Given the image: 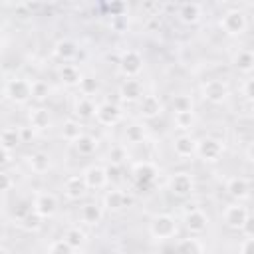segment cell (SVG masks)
Masks as SVG:
<instances>
[{
	"instance_id": "6da1fadb",
	"label": "cell",
	"mask_w": 254,
	"mask_h": 254,
	"mask_svg": "<svg viewBox=\"0 0 254 254\" xmlns=\"http://www.w3.org/2000/svg\"><path fill=\"white\" fill-rule=\"evenodd\" d=\"M4 95L12 103H26L28 99L34 97V81H28L24 77H12L4 85Z\"/></svg>"
},
{
	"instance_id": "7a4b0ae2",
	"label": "cell",
	"mask_w": 254,
	"mask_h": 254,
	"mask_svg": "<svg viewBox=\"0 0 254 254\" xmlns=\"http://www.w3.org/2000/svg\"><path fill=\"white\" fill-rule=\"evenodd\" d=\"M149 232L157 240H169L177 234V222L171 214H157L149 224Z\"/></svg>"
},
{
	"instance_id": "3957f363",
	"label": "cell",
	"mask_w": 254,
	"mask_h": 254,
	"mask_svg": "<svg viewBox=\"0 0 254 254\" xmlns=\"http://www.w3.org/2000/svg\"><path fill=\"white\" fill-rule=\"evenodd\" d=\"M246 26H248V20H246L244 12H240V10H228L222 16V20H220V28L228 36H240V34H244Z\"/></svg>"
},
{
	"instance_id": "277c9868",
	"label": "cell",
	"mask_w": 254,
	"mask_h": 254,
	"mask_svg": "<svg viewBox=\"0 0 254 254\" xmlns=\"http://www.w3.org/2000/svg\"><path fill=\"white\" fill-rule=\"evenodd\" d=\"M119 69L125 77H135L143 69V56L137 50H125L119 56Z\"/></svg>"
},
{
	"instance_id": "5b68a950",
	"label": "cell",
	"mask_w": 254,
	"mask_h": 254,
	"mask_svg": "<svg viewBox=\"0 0 254 254\" xmlns=\"http://www.w3.org/2000/svg\"><path fill=\"white\" fill-rule=\"evenodd\" d=\"M222 151H224V147H222V143H220L218 139H214V137H204V139L198 141L196 155H198L202 161H206V163H214V161L220 159Z\"/></svg>"
},
{
	"instance_id": "8992f818",
	"label": "cell",
	"mask_w": 254,
	"mask_h": 254,
	"mask_svg": "<svg viewBox=\"0 0 254 254\" xmlns=\"http://www.w3.org/2000/svg\"><path fill=\"white\" fill-rule=\"evenodd\" d=\"M248 218H250V214H248L246 206H242L240 202L230 204V206H226V210H224V224H226L228 228H232V230H242L244 224L248 222Z\"/></svg>"
},
{
	"instance_id": "52a82bcc",
	"label": "cell",
	"mask_w": 254,
	"mask_h": 254,
	"mask_svg": "<svg viewBox=\"0 0 254 254\" xmlns=\"http://www.w3.org/2000/svg\"><path fill=\"white\" fill-rule=\"evenodd\" d=\"M228 95V85L220 79H208L202 85V97L210 103H222Z\"/></svg>"
},
{
	"instance_id": "ba28073f",
	"label": "cell",
	"mask_w": 254,
	"mask_h": 254,
	"mask_svg": "<svg viewBox=\"0 0 254 254\" xmlns=\"http://www.w3.org/2000/svg\"><path fill=\"white\" fill-rule=\"evenodd\" d=\"M157 175H159L157 167L153 163H149V161H141V163H135L133 165V177H135V181H137L139 187L153 185L155 179H157Z\"/></svg>"
},
{
	"instance_id": "9c48e42d",
	"label": "cell",
	"mask_w": 254,
	"mask_h": 254,
	"mask_svg": "<svg viewBox=\"0 0 254 254\" xmlns=\"http://www.w3.org/2000/svg\"><path fill=\"white\" fill-rule=\"evenodd\" d=\"M95 119H97V123L111 127V125L119 123V119H121V109H119V105L105 101V103L97 105V109H95Z\"/></svg>"
},
{
	"instance_id": "30bf717a",
	"label": "cell",
	"mask_w": 254,
	"mask_h": 254,
	"mask_svg": "<svg viewBox=\"0 0 254 254\" xmlns=\"http://www.w3.org/2000/svg\"><path fill=\"white\" fill-rule=\"evenodd\" d=\"M58 210V198L52 192H40L34 198V212H38L42 218L54 216Z\"/></svg>"
},
{
	"instance_id": "8fae6325",
	"label": "cell",
	"mask_w": 254,
	"mask_h": 254,
	"mask_svg": "<svg viewBox=\"0 0 254 254\" xmlns=\"http://www.w3.org/2000/svg\"><path fill=\"white\" fill-rule=\"evenodd\" d=\"M119 97L127 103H133V101H141L143 99V85L139 79H133V77H127L121 85H119Z\"/></svg>"
},
{
	"instance_id": "7c38bea8",
	"label": "cell",
	"mask_w": 254,
	"mask_h": 254,
	"mask_svg": "<svg viewBox=\"0 0 254 254\" xmlns=\"http://www.w3.org/2000/svg\"><path fill=\"white\" fill-rule=\"evenodd\" d=\"M173 149H175V155H177V157H181V159H189V157L196 155L198 141H194L190 135H181V137L175 139Z\"/></svg>"
},
{
	"instance_id": "4fadbf2b",
	"label": "cell",
	"mask_w": 254,
	"mask_h": 254,
	"mask_svg": "<svg viewBox=\"0 0 254 254\" xmlns=\"http://www.w3.org/2000/svg\"><path fill=\"white\" fill-rule=\"evenodd\" d=\"M163 111V103L157 95H145L141 101H139V113L145 117V119H155L159 117Z\"/></svg>"
},
{
	"instance_id": "5bb4252c",
	"label": "cell",
	"mask_w": 254,
	"mask_h": 254,
	"mask_svg": "<svg viewBox=\"0 0 254 254\" xmlns=\"http://www.w3.org/2000/svg\"><path fill=\"white\" fill-rule=\"evenodd\" d=\"M81 177H83L87 189H101V187H105V183L109 181V179H107V171H105L103 167H97V165L85 169V173H83Z\"/></svg>"
},
{
	"instance_id": "9a60e30c",
	"label": "cell",
	"mask_w": 254,
	"mask_h": 254,
	"mask_svg": "<svg viewBox=\"0 0 254 254\" xmlns=\"http://www.w3.org/2000/svg\"><path fill=\"white\" fill-rule=\"evenodd\" d=\"M169 189H171V192L177 194V196H187V194H190V190H192V179H190L187 173H177V175L171 177Z\"/></svg>"
},
{
	"instance_id": "2e32d148",
	"label": "cell",
	"mask_w": 254,
	"mask_h": 254,
	"mask_svg": "<svg viewBox=\"0 0 254 254\" xmlns=\"http://www.w3.org/2000/svg\"><path fill=\"white\" fill-rule=\"evenodd\" d=\"M206 224H208V218H206V214L202 212V210H190V212H187L185 214V226H187V230L189 232H192V234H200V232H204L206 230Z\"/></svg>"
},
{
	"instance_id": "e0dca14e",
	"label": "cell",
	"mask_w": 254,
	"mask_h": 254,
	"mask_svg": "<svg viewBox=\"0 0 254 254\" xmlns=\"http://www.w3.org/2000/svg\"><path fill=\"white\" fill-rule=\"evenodd\" d=\"M85 190H87V185H85L83 177L75 175V177L65 179V183H64V192H65V196L69 200H79L85 194Z\"/></svg>"
},
{
	"instance_id": "ac0fdd59",
	"label": "cell",
	"mask_w": 254,
	"mask_h": 254,
	"mask_svg": "<svg viewBox=\"0 0 254 254\" xmlns=\"http://www.w3.org/2000/svg\"><path fill=\"white\" fill-rule=\"evenodd\" d=\"M131 202H133L131 196H127V192H123V190H109L103 198V206L109 210H123Z\"/></svg>"
},
{
	"instance_id": "d6986e66",
	"label": "cell",
	"mask_w": 254,
	"mask_h": 254,
	"mask_svg": "<svg viewBox=\"0 0 254 254\" xmlns=\"http://www.w3.org/2000/svg\"><path fill=\"white\" fill-rule=\"evenodd\" d=\"M248 183H246V179H242V177H232V179H228V183H226V192L232 196V198H236V200H242V198H246L248 196Z\"/></svg>"
},
{
	"instance_id": "ffe728a7",
	"label": "cell",
	"mask_w": 254,
	"mask_h": 254,
	"mask_svg": "<svg viewBox=\"0 0 254 254\" xmlns=\"http://www.w3.org/2000/svg\"><path fill=\"white\" fill-rule=\"evenodd\" d=\"M54 52H56V56H58L60 60L69 62V60H73V58L77 56V44H75L73 40H69V38H64V40H60V42L56 44Z\"/></svg>"
},
{
	"instance_id": "44dd1931",
	"label": "cell",
	"mask_w": 254,
	"mask_h": 254,
	"mask_svg": "<svg viewBox=\"0 0 254 254\" xmlns=\"http://www.w3.org/2000/svg\"><path fill=\"white\" fill-rule=\"evenodd\" d=\"M101 218H103V206H99V204H95V202H89V204H85V206L81 208V220H83L85 224L95 226V224L101 222Z\"/></svg>"
},
{
	"instance_id": "7402d4cb",
	"label": "cell",
	"mask_w": 254,
	"mask_h": 254,
	"mask_svg": "<svg viewBox=\"0 0 254 254\" xmlns=\"http://www.w3.org/2000/svg\"><path fill=\"white\" fill-rule=\"evenodd\" d=\"M28 119H30V127H32V129L42 131V129H48V127H50V113H48V109H44V107L32 109L30 115H28Z\"/></svg>"
},
{
	"instance_id": "603a6c76",
	"label": "cell",
	"mask_w": 254,
	"mask_h": 254,
	"mask_svg": "<svg viewBox=\"0 0 254 254\" xmlns=\"http://www.w3.org/2000/svg\"><path fill=\"white\" fill-rule=\"evenodd\" d=\"M0 143H2V151H12L16 149V145L22 143V137H20V129L16 127H6L0 135Z\"/></svg>"
},
{
	"instance_id": "cb8c5ba5",
	"label": "cell",
	"mask_w": 254,
	"mask_h": 254,
	"mask_svg": "<svg viewBox=\"0 0 254 254\" xmlns=\"http://www.w3.org/2000/svg\"><path fill=\"white\" fill-rule=\"evenodd\" d=\"M28 165H30V169H32L34 173H46V171L50 169L52 161H50V155H48V153L36 151V153H32V155L28 157Z\"/></svg>"
},
{
	"instance_id": "d4e9b609",
	"label": "cell",
	"mask_w": 254,
	"mask_h": 254,
	"mask_svg": "<svg viewBox=\"0 0 254 254\" xmlns=\"http://www.w3.org/2000/svg\"><path fill=\"white\" fill-rule=\"evenodd\" d=\"M95 105H93V101L89 99V97H79V99H75V103H73V113L79 117V119H89V117H93L95 115Z\"/></svg>"
},
{
	"instance_id": "484cf974",
	"label": "cell",
	"mask_w": 254,
	"mask_h": 254,
	"mask_svg": "<svg viewBox=\"0 0 254 254\" xmlns=\"http://www.w3.org/2000/svg\"><path fill=\"white\" fill-rule=\"evenodd\" d=\"M234 67L242 73H250L254 69V54L250 50H240L234 56Z\"/></svg>"
},
{
	"instance_id": "4316f807",
	"label": "cell",
	"mask_w": 254,
	"mask_h": 254,
	"mask_svg": "<svg viewBox=\"0 0 254 254\" xmlns=\"http://www.w3.org/2000/svg\"><path fill=\"white\" fill-rule=\"evenodd\" d=\"M60 79L65 83V85H79V81L83 79L81 71L73 65V64H65L62 69H60Z\"/></svg>"
},
{
	"instance_id": "83f0119b",
	"label": "cell",
	"mask_w": 254,
	"mask_h": 254,
	"mask_svg": "<svg viewBox=\"0 0 254 254\" xmlns=\"http://www.w3.org/2000/svg\"><path fill=\"white\" fill-rule=\"evenodd\" d=\"M81 135H83V127H81L79 121H75V119H67V121L64 123V127H62V137H64L65 141L75 143Z\"/></svg>"
},
{
	"instance_id": "f1b7e54d",
	"label": "cell",
	"mask_w": 254,
	"mask_h": 254,
	"mask_svg": "<svg viewBox=\"0 0 254 254\" xmlns=\"http://www.w3.org/2000/svg\"><path fill=\"white\" fill-rule=\"evenodd\" d=\"M179 16H181V20L185 24H194V22L200 20V6L194 4V2H187V4L181 6Z\"/></svg>"
},
{
	"instance_id": "f546056e",
	"label": "cell",
	"mask_w": 254,
	"mask_h": 254,
	"mask_svg": "<svg viewBox=\"0 0 254 254\" xmlns=\"http://www.w3.org/2000/svg\"><path fill=\"white\" fill-rule=\"evenodd\" d=\"M202 252L204 248L196 238H183L175 248V254H202Z\"/></svg>"
},
{
	"instance_id": "4dcf8cb0",
	"label": "cell",
	"mask_w": 254,
	"mask_h": 254,
	"mask_svg": "<svg viewBox=\"0 0 254 254\" xmlns=\"http://www.w3.org/2000/svg\"><path fill=\"white\" fill-rule=\"evenodd\" d=\"M73 145H75V151L79 155H91L97 149V139L91 137V135H81Z\"/></svg>"
},
{
	"instance_id": "1f68e13d",
	"label": "cell",
	"mask_w": 254,
	"mask_h": 254,
	"mask_svg": "<svg viewBox=\"0 0 254 254\" xmlns=\"http://www.w3.org/2000/svg\"><path fill=\"white\" fill-rule=\"evenodd\" d=\"M64 240H65L73 250H77V248H81V246L85 244V234H83V230H79V228L71 226V228H67V230H65Z\"/></svg>"
},
{
	"instance_id": "d6a6232c",
	"label": "cell",
	"mask_w": 254,
	"mask_h": 254,
	"mask_svg": "<svg viewBox=\"0 0 254 254\" xmlns=\"http://www.w3.org/2000/svg\"><path fill=\"white\" fill-rule=\"evenodd\" d=\"M34 212V202H30V200H20V202H16V206L12 208V216L18 220V222H22L26 216H30Z\"/></svg>"
},
{
	"instance_id": "836d02e7",
	"label": "cell",
	"mask_w": 254,
	"mask_h": 254,
	"mask_svg": "<svg viewBox=\"0 0 254 254\" xmlns=\"http://www.w3.org/2000/svg\"><path fill=\"white\" fill-rule=\"evenodd\" d=\"M173 109H175V113H189V111H192V99L189 95H175Z\"/></svg>"
},
{
	"instance_id": "e575fe53",
	"label": "cell",
	"mask_w": 254,
	"mask_h": 254,
	"mask_svg": "<svg viewBox=\"0 0 254 254\" xmlns=\"http://www.w3.org/2000/svg\"><path fill=\"white\" fill-rule=\"evenodd\" d=\"M125 139H127L129 143H141V141L145 139V129H143L141 125H137V123L127 125V129H125Z\"/></svg>"
},
{
	"instance_id": "d590c367",
	"label": "cell",
	"mask_w": 254,
	"mask_h": 254,
	"mask_svg": "<svg viewBox=\"0 0 254 254\" xmlns=\"http://www.w3.org/2000/svg\"><path fill=\"white\" fill-rule=\"evenodd\" d=\"M20 226H22L26 232H36V230H40V226H42V216H40L38 212H32L30 216H26V218L20 222Z\"/></svg>"
},
{
	"instance_id": "8d00e7d4",
	"label": "cell",
	"mask_w": 254,
	"mask_h": 254,
	"mask_svg": "<svg viewBox=\"0 0 254 254\" xmlns=\"http://www.w3.org/2000/svg\"><path fill=\"white\" fill-rule=\"evenodd\" d=\"M79 89H81V93L87 97V95H93L97 89H99V81L95 79V77H83L81 81H79Z\"/></svg>"
},
{
	"instance_id": "74e56055",
	"label": "cell",
	"mask_w": 254,
	"mask_h": 254,
	"mask_svg": "<svg viewBox=\"0 0 254 254\" xmlns=\"http://www.w3.org/2000/svg\"><path fill=\"white\" fill-rule=\"evenodd\" d=\"M48 254H73V248L62 238V240H54L48 248Z\"/></svg>"
},
{
	"instance_id": "f35d334b",
	"label": "cell",
	"mask_w": 254,
	"mask_h": 254,
	"mask_svg": "<svg viewBox=\"0 0 254 254\" xmlns=\"http://www.w3.org/2000/svg\"><path fill=\"white\" fill-rule=\"evenodd\" d=\"M175 123L179 129H190L192 123H194V113L189 111V113H175Z\"/></svg>"
},
{
	"instance_id": "ab89813d",
	"label": "cell",
	"mask_w": 254,
	"mask_h": 254,
	"mask_svg": "<svg viewBox=\"0 0 254 254\" xmlns=\"http://www.w3.org/2000/svg\"><path fill=\"white\" fill-rule=\"evenodd\" d=\"M125 159H127V153H125V149L121 145H115V147L109 149V163L111 165H117L119 167Z\"/></svg>"
},
{
	"instance_id": "60d3db41",
	"label": "cell",
	"mask_w": 254,
	"mask_h": 254,
	"mask_svg": "<svg viewBox=\"0 0 254 254\" xmlns=\"http://www.w3.org/2000/svg\"><path fill=\"white\" fill-rule=\"evenodd\" d=\"M107 8H109V14H111L113 18H123V14H125V10H127V6H125L123 2H111Z\"/></svg>"
},
{
	"instance_id": "b9f144b4",
	"label": "cell",
	"mask_w": 254,
	"mask_h": 254,
	"mask_svg": "<svg viewBox=\"0 0 254 254\" xmlns=\"http://www.w3.org/2000/svg\"><path fill=\"white\" fill-rule=\"evenodd\" d=\"M48 83H44V81H34V97L36 99H44L46 95H48Z\"/></svg>"
},
{
	"instance_id": "7bdbcfd3",
	"label": "cell",
	"mask_w": 254,
	"mask_h": 254,
	"mask_svg": "<svg viewBox=\"0 0 254 254\" xmlns=\"http://www.w3.org/2000/svg\"><path fill=\"white\" fill-rule=\"evenodd\" d=\"M240 254H254V238H246L240 244Z\"/></svg>"
},
{
	"instance_id": "ee69618b",
	"label": "cell",
	"mask_w": 254,
	"mask_h": 254,
	"mask_svg": "<svg viewBox=\"0 0 254 254\" xmlns=\"http://www.w3.org/2000/svg\"><path fill=\"white\" fill-rule=\"evenodd\" d=\"M244 95H246L250 101H254V77L246 81V85H244Z\"/></svg>"
},
{
	"instance_id": "f6af8a7d",
	"label": "cell",
	"mask_w": 254,
	"mask_h": 254,
	"mask_svg": "<svg viewBox=\"0 0 254 254\" xmlns=\"http://www.w3.org/2000/svg\"><path fill=\"white\" fill-rule=\"evenodd\" d=\"M20 137H22V143L30 141L34 137V129L32 127H20Z\"/></svg>"
},
{
	"instance_id": "bcb514c9",
	"label": "cell",
	"mask_w": 254,
	"mask_h": 254,
	"mask_svg": "<svg viewBox=\"0 0 254 254\" xmlns=\"http://www.w3.org/2000/svg\"><path fill=\"white\" fill-rule=\"evenodd\" d=\"M2 181H4V190H6V192H8V190H12L14 181H12V175H10L8 171H4V173H2Z\"/></svg>"
},
{
	"instance_id": "7dc6e473",
	"label": "cell",
	"mask_w": 254,
	"mask_h": 254,
	"mask_svg": "<svg viewBox=\"0 0 254 254\" xmlns=\"http://www.w3.org/2000/svg\"><path fill=\"white\" fill-rule=\"evenodd\" d=\"M105 171H107V179H111V181H117L119 179V167L117 165H109Z\"/></svg>"
},
{
	"instance_id": "c3c4849f",
	"label": "cell",
	"mask_w": 254,
	"mask_h": 254,
	"mask_svg": "<svg viewBox=\"0 0 254 254\" xmlns=\"http://www.w3.org/2000/svg\"><path fill=\"white\" fill-rule=\"evenodd\" d=\"M246 234H248V238H254V218H248V222L244 224V228H242Z\"/></svg>"
},
{
	"instance_id": "681fc988",
	"label": "cell",
	"mask_w": 254,
	"mask_h": 254,
	"mask_svg": "<svg viewBox=\"0 0 254 254\" xmlns=\"http://www.w3.org/2000/svg\"><path fill=\"white\" fill-rule=\"evenodd\" d=\"M246 155H248V159L254 163V143H250V147L246 149Z\"/></svg>"
},
{
	"instance_id": "f907efd6",
	"label": "cell",
	"mask_w": 254,
	"mask_h": 254,
	"mask_svg": "<svg viewBox=\"0 0 254 254\" xmlns=\"http://www.w3.org/2000/svg\"><path fill=\"white\" fill-rule=\"evenodd\" d=\"M10 153H12V151H4V165H8V163L12 161V159H10Z\"/></svg>"
}]
</instances>
